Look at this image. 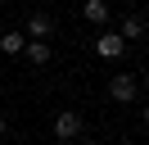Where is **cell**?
<instances>
[{
	"instance_id": "1",
	"label": "cell",
	"mask_w": 149,
	"mask_h": 145,
	"mask_svg": "<svg viewBox=\"0 0 149 145\" xmlns=\"http://www.w3.org/2000/svg\"><path fill=\"white\" fill-rule=\"evenodd\" d=\"M109 95L118 100V104H136V100H140L136 72H113V77H109Z\"/></svg>"
},
{
	"instance_id": "2",
	"label": "cell",
	"mask_w": 149,
	"mask_h": 145,
	"mask_svg": "<svg viewBox=\"0 0 149 145\" xmlns=\"http://www.w3.org/2000/svg\"><path fill=\"white\" fill-rule=\"evenodd\" d=\"M54 136L59 141H77V136H81V113H77V109H63V113L54 118Z\"/></svg>"
},
{
	"instance_id": "3",
	"label": "cell",
	"mask_w": 149,
	"mask_h": 145,
	"mask_svg": "<svg viewBox=\"0 0 149 145\" xmlns=\"http://www.w3.org/2000/svg\"><path fill=\"white\" fill-rule=\"evenodd\" d=\"M23 36H32V41H50V36H54V18H50L45 9L27 14V32H23Z\"/></svg>"
},
{
	"instance_id": "4",
	"label": "cell",
	"mask_w": 149,
	"mask_h": 145,
	"mask_svg": "<svg viewBox=\"0 0 149 145\" xmlns=\"http://www.w3.org/2000/svg\"><path fill=\"white\" fill-rule=\"evenodd\" d=\"M95 50H100L104 59H122V50H127V41H122L118 32H100V36H95Z\"/></svg>"
},
{
	"instance_id": "5",
	"label": "cell",
	"mask_w": 149,
	"mask_h": 145,
	"mask_svg": "<svg viewBox=\"0 0 149 145\" xmlns=\"http://www.w3.org/2000/svg\"><path fill=\"white\" fill-rule=\"evenodd\" d=\"M81 14H86V23H95V27L109 23V5H104V0H81Z\"/></svg>"
},
{
	"instance_id": "6",
	"label": "cell",
	"mask_w": 149,
	"mask_h": 145,
	"mask_svg": "<svg viewBox=\"0 0 149 145\" xmlns=\"http://www.w3.org/2000/svg\"><path fill=\"white\" fill-rule=\"evenodd\" d=\"M23 54H27V63L45 68V63H50V41H27V45H23Z\"/></svg>"
},
{
	"instance_id": "7",
	"label": "cell",
	"mask_w": 149,
	"mask_h": 145,
	"mask_svg": "<svg viewBox=\"0 0 149 145\" xmlns=\"http://www.w3.org/2000/svg\"><path fill=\"white\" fill-rule=\"evenodd\" d=\"M122 41H140V36H145V14H131V18H122Z\"/></svg>"
},
{
	"instance_id": "8",
	"label": "cell",
	"mask_w": 149,
	"mask_h": 145,
	"mask_svg": "<svg viewBox=\"0 0 149 145\" xmlns=\"http://www.w3.org/2000/svg\"><path fill=\"white\" fill-rule=\"evenodd\" d=\"M23 45H27L23 32H5V36H0V50H5V54H23Z\"/></svg>"
},
{
	"instance_id": "9",
	"label": "cell",
	"mask_w": 149,
	"mask_h": 145,
	"mask_svg": "<svg viewBox=\"0 0 149 145\" xmlns=\"http://www.w3.org/2000/svg\"><path fill=\"white\" fill-rule=\"evenodd\" d=\"M5 132H9V122H5V118H0V141H5Z\"/></svg>"
},
{
	"instance_id": "10",
	"label": "cell",
	"mask_w": 149,
	"mask_h": 145,
	"mask_svg": "<svg viewBox=\"0 0 149 145\" xmlns=\"http://www.w3.org/2000/svg\"><path fill=\"white\" fill-rule=\"evenodd\" d=\"M77 145H100V141H86V136H77Z\"/></svg>"
}]
</instances>
